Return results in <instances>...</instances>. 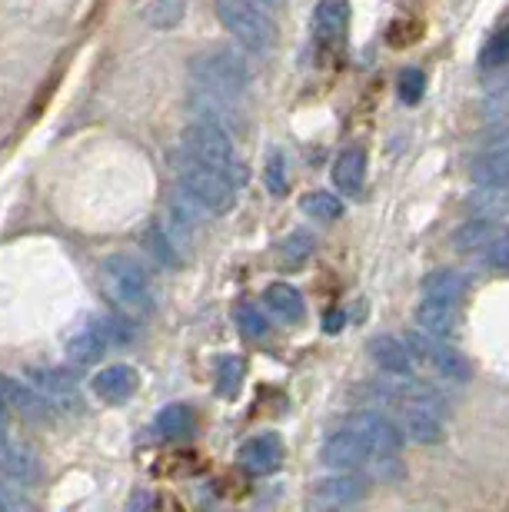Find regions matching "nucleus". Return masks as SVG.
Instances as JSON below:
<instances>
[{
	"label": "nucleus",
	"mask_w": 509,
	"mask_h": 512,
	"mask_svg": "<svg viewBox=\"0 0 509 512\" xmlns=\"http://www.w3.org/2000/svg\"><path fill=\"white\" fill-rule=\"evenodd\" d=\"M30 383L40 396L47 399L50 406L57 409V413H80L84 409V396H80V386L77 380L70 376L67 370H57V366H34V370L27 373Z\"/></svg>",
	"instance_id": "obj_8"
},
{
	"label": "nucleus",
	"mask_w": 509,
	"mask_h": 512,
	"mask_svg": "<svg viewBox=\"0 0 509 512\" xmlns=\"http://www.w3.org/2000/svg\"><path fill=\"white\" fill-rule=\"evenodd\" d=\"M243 373H247V366H243L240 356H220V360H217V389H220V396H227V399L237 396L240 386H243Z\"/></svg>",
	"instance_id": "obj_29"
},
{
	"label": "nucleus",
	"mask_w": 509,
	"mask_h": 512,
	"mask_svg": "<svg viewBox=\"0 0 509 512\" xmlns=\"http://www.w3.org/2000/svg\"><path fill=\"white\" fill-rule=\"evenodd\" d=\"M237 323L243 326V333L253 336V340H263V336L270 333L267 316L260 313L257 303H237Z\"/></svg>",
	"instance_id": "obj_32"
},
{
	"label": "nucleus",
	"mask_w": 509,
	"mask_h": 512,
	"mask_svg": "<svg viewBox=\"0 0 509 512\" xmlns=\"http://www.w3.org/2000/svg\"><path fill=\"white\" fill-rule=\"evenodd\" d=\"M100 286H104L107 300L117 306V313L147 316L154 310V286H150L147 266L130 253H110L100 260Z\"/></svg>",
	"instance_id": "obj_1"
},
{
	"label": "nucleus",
	"mask_w": 509,
	"mask_h": 512,
	"mask_svg": "<svg viewBox=\"0 0 509 512\" xmlns=\"http://www.w3.org/2000/svg\"><path fill=\"white\" fill-rule=\"evenodd\" d=\"M503 227H500V220L496 217H480L476 213V220H466L460 230H456V250H463V253H473V250H490L493 247V240L500 237Z\"/></svg>",
	"instance_id": "obj_19"
},
{
	"label": "nucleus",
	"mask_w": 509,
	"mask_h": 512,
	"mask_svg": "<svg viewBox=\"0 0 509 512\" xmlns=\"http://www.w3.org/2000/svg\"><path fill=\"white\" fill-rule=\"evenodd\" d=\"M154 429L160 439H183L197 429V416H193V409L187 403H170L157 413Z\"/></svg>",
	"instance_id": "obj_21"
},
{
	"label": "nucleus",
	"mask_w": 509,
	"mask_h": 512,
	"mask_svg": "<svg viewBox=\"0 0 509 512\" xmlns=\"http://www.w3.org/2000/svg\"><path fill=\"white\" fill-rule=\"evenodd\" d=\"M144 17L154 27H173L183 17V0H154V4H147Z\"/></svg>",
	"instance_id": "obj_34"
},
{
	"label": "nucleus",
	"mask_w": 509,
	"mask_h": 512,
	"mask_svg": "<svg viewBox=\"0 0 509 512\" xmlns=\"http://www.w3.org/2000/svg\"><path fill=\"white\" fill-rule=\"evenodd\" d=\"M370 356L386 376H410V370H413L410 346H406V340H396V336H373Z\"/></svg>",
	"instance_id": "obj_16"
},
{
	"label": "nucleus",
	"mask_w": 509,
	"mask_h": 512,
	"mask_svg": "<svg viewBox=\"0 0 509 512\" xmlns=\"http://www.w3.org/2000/svg\"><path fill=\"white\" fill-rule=\"evenodd\" d=\"M0 413H4V399H0Z\"/></svg>",
	"instance_id": "obj_40"
},
{
	"label": "nucleus",
	"mask_w": 509,
	"mask_h": 512,
	"mask_svg": "<svg viewBox=\"0 0 509 512\" xmlns=\"http://www.w3.org/2000/svg\"><path fill=\"white\" fill-rule=\"evenodd\" d=\"M177 180L180 190L190 200H197L207 213H230L233 203H237V183L207 167V163H200L197 157H190L187 150L177 160Z\"/></svg>",
	"instance_id": "obj_4"
},
{
	"label": "nucleus",
	"mask_w": 509,
	"mask_h": 512,
	"mask_svg": "<svg viewBox=\"0 0 509 512\" xmlns=\"http://www.w3.org/2000/svg\"><path fill=\"white\" fill-rule=\"evenodd\" d=\"M346 20H350V0H320L317 14H313V27H317L320 40L343 37Z\"/></svg>",
	"instance_id": "obj_23"
},
{
	"label": "nucleus",
	"mask_w": 509,
	"mask_h": 512,
	"mask_svg": "<svg viewBox=\"0 0 509 512\" xmlns=\"http://www.w3.org/2000/svg\"><path fill=\"white\" fill-rule=\"evenodd\" d=\"M217 17L220 24L237 37L253 54H263L277 44V20L273 10H267L257 0H217Z\"/></svg>",
	"instance_id": "obj_3"
},
{
	"label": "nucleus",
	"mask_w": 509,
	"mask_h": 512,
	"mask_svg": "<svg viewBox=\"0 0 509 512\" xmlns=\"http://www.w3.org/2000/svg\"><path fill=\"white\" fill-rule=\"evenodd\" d=\"M476 183H509V127L493 133L470 163Z\"/></svg>",
	"instance_id": "obj_9"
},
{
	"label": "nucleus",
	"mask_w": 509,
	"mask_h": 512,
	"mask_svg": "<svg viewBox=\"0 0 509 512\" xmlns=\"http://www.w3.org/2000/svg\"><path fill=\"white\" fill-rule=\"evenodd\" d=\"M480 60H483L486 70H503V67H509V30H500V34H493L490 40H486Z\"/></svg>",
	"instance_id": "obj_31"
},
{
	"label": "nucleus",
	"mask_w": 509,
	"mask_h": 512,
	"mask_svg": "<svg viewBox=\"0 0 509 512\" xmlns=\"http://www.w3.org/2000/svg\"><path fill=\"white\" fill-rule=\"evenodd\" d=\"M190 84L203 90V94L223 97V100H240L250 87V67L240 54H233L230 47H213L203 54L190 57Z\"/></svg>",
	"instance_id": "obj_2"
},
{
	"label": "nucleus",
	"mask_w": 509,
	"mask_h": 512,
	"mask_svg": "<svg viewBox=\"0 0 509 512\" xmlns=\"http://www.w3.org/2000/svg\"><path fill=\"white\" fill-rule=\"evenodd\" d=\"M107 353H110V346H107L104 336L97 333L94 323H90L87 330H80L74 340L67 343V356H70V363H74V366H94V363L104 360Z\"/></svg>",
	"instance_id": "obj_22"
},
{
	"label": "nucleus",
	"mask_w": 509,
	"mask_h": 512,
	"mask_svg": "<svg viewBox=\"0 0 509 512\" xmlns=\"http://www.w3.org/2000/svg\"><path fill=\"white\" fill-rule=\"evenodd\" d=\"M323 463L330 469H340V473H356V469H370V453L360 443V436L350 426H343L323 443Z\"/></svg>",
	"instance_id": "obj_10"
},
{
	"label": "nucleus",
	"mask_w": 509,
	"mask_h": 512,
	"mask_svg": "<svg viewBox=\"0 0 509 512\" xmlns=\"http://www.w3.org/2000/svg\"><path fill=\"white\" fill-rule=\"evenodd\" d=\"M183 150L190 153V157H197L200 163H207L223 177H230L237 183L243 177V163L237 157V147H233L230 133L223 127H213L207 120H197V124H190L183 130Z\"/></svg>",
	"instance_id": "obj_6"
},
{
	"label": "nucleus",
	"mask_w": 509,
	"mask_h": 512,
	"mask_svg": "<svg viewBox=\"0 0 509 512\" xmlns=\"http://www.w3.org/2000/svg\"><path fill=\"white\" fill-rule=\"evenodd\" d=\"M94 326H97V333L107 340L110 350L134 343V336H137L134 323H130V316H124V313H120V316H100V320H94Z\"/></svg>",
	"instance_id": "obj_28"
},
{
	"label": "nucleus",
	"mask_w": 509,
	"mask_h": 512,
	"mask_svg": "<svg viewBox=\"0 0 509 512\" xmlns=\"http://www.w3.org/2000/svg\"><path fill=\"white\" fill-rule=\"evenodd\" d=\"M90 389H94V396L104 399V403L120 406L140 389V373L134 370V366H127V363L104 366V370L90 380Z\"/></svg>",
	"instance_id": "obj_13"
},
{
	"label": "nucleus",
	"mask_w": 509,
	"mask_h": 512,
	"mask_svg": "<svg viewBox=\"0 0 509 512\" xmlns=\"http://www.w3.org/2000/svg\"><path fill=\"white\" fill-rule=\"evenodd\" d=\"M490 266L500 273H509V230H503L490 247Z\"/></svg>",
	"instance_id": "obj_37"
},
{
	"label": "nucleus",
	"mask_w": 509,
	"mask_h": 512,
	"mask_svg": "<svg viewBox=\"0 0 509 512\" xmlns=\"http://www.w3.org/2000/svg\"><path fill=\"white\" fill-rule=\"evenodd\" d=\"M406 346H410L413 353V363H430L436 373L446 376V380L453 383H466L470 380V363H466V356L450 346L446 340H436V336L423 333V330H413L406 336Z\"/></svg>",
	"instance_id": "obj_7"
},
{
	"label": "nucleus",
	"mask_w": 509,
	"mask_h": 512,
	"mask_svg": "<svg viewBox=\"0 0 509 512\" xmlns=\"http://www.w3.org/2000/svg\"><path fill=\"white\" fill-rule=\"evenodd\" d=\"M0 399H4V406H10L24 419H34V423H44V419L57 413V409L37 393L34 383H20L14 376H4V373H0Z\"/></svg>",
	"instance_id": "obj_11"
},
{
	"label": "nucleus",
	"mask_w": 509,
	"mask_h": 512,
	"mask_svg": "<svg viewBox=\"0 0 509 512\" xmlns=\"http://www.w3.org/2000/svg\"><path fill=\"white\" fill-rule=\"evenodd\" d=\"M366 177V153L360 147H346L340 150V157L333 160V187L346 197H360Z\"/></svg>",
	"instance_id": "obj_17"
},
{
	"label": "nucleus",
	"mask_w": 509,
	"mask_h": 512,
	"mask_svg": "<svg viewBox=\"0 0 509 512\" xmlns=\"http://www.w3.org/2000/svg\"><path fill=\"white\" fill-rule=\"evenodd\" d=\"M263 177H267V187H270L273 197H283V193H287V187H290V180H287V157H283L280 150H270Z\"/></svg>",
	"instance_id": "obj_33"
},
{
	"label": "nucleus",
	"mask_w": 509,
	"mask_h": 512,
	"mask_svg": "<svg viewBox=\"0 0 509 512\" xmlns=\"http://www.w3.org/2000/svg\"><path fill=\"white\" fill-rule=\"evenodd\" d=\"M300 210L307 213V217H313V220L333 223V220L343 217V200L333 197V193H327V190H313V193H307V197L300 200Z\"/></svg>",
	"instance_id": "obj_26"
},
{
	"label": "nucleus",
	"mask_w": 509,
	"mask_h": 512,
	"mask_svg": "<svg viewBox=\"0 0 509 512\" xmlns=\"http://www.w3.org/2000/svg\"><path fill=\"white\" fill-rule=\"evenodd\" d=\"M423 293L430 296V300L460 303L463 293H466V283H463V276L456 273V270H433L423 280Z\"/></svg>",
	"instance_id": "obj_25"
},
{
	"label": "nucleus",
	"mask_w": 509,
	"mask_h": 512,
	"mask_svg": "<svg viewBox=\"0 0 509 512\" xmlns=\"http://www.w3.org/2000/svg\"><path fill=\"white\" fill-rule=\"evenodd\" d=\"M257 4H263V7H267V10H277V7L283 4V0H257Z\"/></svg>",
	"instance_id": "obj_39"
},
{
	"label": "nucleus",
	"mask_w": 509,
	"mask_h": 512,
	"mask_svg": "<svg viewBox=\"0 0 509 512\" xmlns=\"http://www.w3.org/2000/svg\"><path fill=\"white\" fill-rule=\"evenodd\" d=\"M363 496H366V479L353 473H340V469L313 486V506H320V509L353 506V503H360Z\"/></svg>",
	"instance_id": "obj_12"
},
{
	"label": "nucleus",
	"mask_w": 509,
	"mask_h": 512,
	"mask_svg": "<svg viewBox=\"0 0 509 512\" xmlns=\"http://www.w3.org/2000/svg\"><path fill=\"white\" fill-rule=\"evenodd\" d=\"M0 476L10 479V483H20V486H30L40 479L37 456L30 453L27 446L10 443L4 433H0Z\"/></svg>",
	"instance_id": "obj_15"
},
{
	"label": "nucleus",
	"mask_w": 509,
	"mask_h": 512,
	"mask_svg": "<svg viewBox=\"0 0 509 512\" xmlns=\"http://www.w3.org/2000/svg\"><path fill=\"white\" fill-rule=\"evenodd\" d=\"M313 256V237L310 233H290L287 240L280 243V263L283 266H290V270H297V266H303Z\"/></svg>",
	"instance_id": "obj_30"
},
{
	"label": "nucleus",
	"mask_w": 509,
	"mask_h": 512,
	"mask_svg": "<svg viewBox=\"0 0 509 512\" xmlns=\"http://www.w3.org/2000/svg\"><path fill=\"white\" fill-rule=\"evenodd\" d=\"M486 117L490 120H509V77L490 87L486 94Z\"/></svg>",
	"instance_id": "obj_35"
},
{
	"label": "nucleus",
	"mask_w": 509,
	"mask_h": 512,
	"mask_svg": "<svg viewBox=\"0 0 509 512\" xmlns=\"http://www.w3.org/2000/svg\"><path fill=\"white\" fill-rule=\"evenodd\" d=\"M263 303H267L283 323H300L303 316H307L303 293L297 290V286H290V283H270L267 293H263Z\"/></svg>",
	"instance_id": "obj_20"
},
{
	"label": "nucleus",
	"mask_w": 509,
	"mask_h": 512,
	"mask_svg": "<svg viewBox=\"0 0 509 512\" xmlns=\"http://www.w3.org/2000/svg\"><path fill=\"white\" fill-rule=\"evenodd\" d=\"M400 97L403 104H420L423 97V74L416 67H406L400 74Z\"/></svg>",
	"instance_id": "obj_36"
},
{
	"label": "nucleus",
	"mask_w": 509,
	"mask_h": 512,
	"mask_svg": "<svg viewBox=\"0 0 509 512\" xmlns=\"http://www.w3.org/2000/svg\"><path fill=\"white\" fill-rule=\"evenodd\" d=\"M416 323H420L423 333L436 336V340H446V336H453L456 323H460V316H456V303H443V300H426L416 306Z\"/></svg>",
	"instance_id": "obj_18"
},
{
	"label": "nucleus",
	"mask_w": 509,
	"mask_h": 512,
	"mask_svg": "<svg viewBox=\"0 0 509 512\" xmlns=\"http://www.w3.org/2000/svg\"><path fill=\"white\" fill-rule=\"evenodd\" d=\"M144 240H147V250L154 253L160 263H167V266H180V263H183L177 240L170 237L164 223H150L147 233H144Z\"/></svg>",
	"instance_id": "obj_27"
},
{
	"label": "nucleus",
	"mask_w": 509,
	"mask_h": 512,
	"mask_svg": "<svg viewBox=\"0 0 509 512\" xmlns=\"http://www.w3.org/2000/svg\"><path fill=\"white\" fill-rule=\"evenodd\" d=\"M283 463V443L277 433H260L240 446V466L253 476L277 473Z\"/></svg>",
	"instance_id": "obj_14"
},
{
	"label": "nucleus",
	"mask_w": 509,
	"mask_h": 512,
	"mask_svg": "<svg viewBox=\"0 0 509 512\" xmlns=\"http://www.w3.org/2000/svg\"><path fill=\"white\" fill-rule=\"evenodd\" d=\"M473 213L480 217H506L509 213V183H480V190L470 197Z\"/></svg>",
	"instance_id": "obj_24"
},
{
	"label": "nucleus",
	"mask_w": 509,
	"mask_h": 512,
	"mask_svg": "<svg viewBox=\"0 0 509 512\" xmlns=\"http://www.w3.org/2000/svg\"><path fill=\"white\" fill-rule=\"evenodd\" d=\"M323 323H327V333H340V330H343V313L330 310V313H327V320H323Z\"/></svg>",
	"instance_id": "obj_38"
},
{
	"label": "nucleus",
	"mask_w": 509,
	"mask_h": 512,
	"mask_svg": "<svg viewBox=\"0 0 509 512\" xmlns=\"http://www.w3.org/2000/svg\"><path fill=\"white\" fill-rule=\"evenodd\" d=\"M346 426L360 436V443L366 446V453H370V469H376V473H386V469L400 459L406 436L393 419H386L383 413H376V409H360V413H353L346 419Z\"/></svg>",
	"instance_id": "obj_5"
}]
</instances>
